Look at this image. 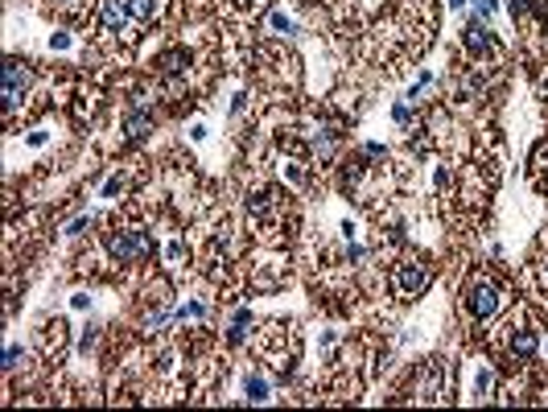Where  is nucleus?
<instances>
[{"instance_id":"1a4fd4ad","label":"nucleus","mask_w":548,"mask_h":412,"mask_svg":"<svg viewBox=\"0 0 548 412\" xmlns=\"http://www.w3.org/2000/svg\"><path fill=\"white\" fill-rule=\"evenodd\" d=\"M248 396H252V400H268V383H264L260 375H248Z\"/></svg>"},{"instance_id":"39448f33","label":"nucleus","mask_w":548,"mask_h":412,"mask_svg":"<svg viewBox=\"0 0 548 412\" xmlns=\"http://www.w3.org/2000/svg\"><path fill=\"white\" fill-rule=\"evenodd\" d=\"M536 346H540L536 330H515V334H511V355H519V359H532V355H536Z\"/></svg>"},{"instance_id":"423d86ee","label":"nucleus","mask_w":548,"mask_h":412,"mask_svg":"<svg viewBox=\"0 0 548 412\" xmlns=\"http://www.w3.org/2000/svg\"><path fill=\"white\" fill-rule=\"evenodd\" d=\"M466 46L474 49V54H487V49L495 46V42H491V29L478 25V21H470V25H466Z\"/></svg>"},{"instance_id":"f03ea898","label":"nucleus","mask_w":548,"mask_h":412,"mask_svg":"<svg viewBox=\"0 0 548 412\" xmlns=\"http://www.w3.org/2000/svg\"><path fill=\"white\" fill-rule=\"evenodd\" d=\"M425 284H429V264H420V260H404L400 273H396V289H400L404 297H416Z\"/></svg>"},{"instance_id":"9b49d317","label":"nucleus","mask_w":548,"mask_h":412,"mask_svg":"<svg viewBox=\"0 0 548 412\" xmlns=\"http://www.w3.org/2000/svg\"><path fill=\"white\" fill-rule=\"evenodd\" d=\"M58 4H75V0H58Z\"/></svg>"},{"instance_id":"7ed1b4c3","label":"nucleus","mask_w":548,"mask_h":412,"mask_svg":"<svg viewBox=\"0 0 548 412\" xmlns=\"http://www.w3.org/2000/svg\"><path fill=\"white\" fill-rule=\"evenodd\" d=\"M25 87H29V70H25L21 62H8V66H4V107H8V112L21 103Z\"/></svg>"},{"instance_id":"0eeeda50","label":"nucleus","mask_w":548,"mask_h":412,"mask_svg":"<svg viewBox=\"0 0 548 412\" xmlns=\"http://www.w3.org/2000/svg\"><path fill=\"white\" fill-rule=\"evenodd\" d=\"M132 4V17L137 21H153L157 17V0H128Z\"/></svg>"},{"instance_id":"9d476101","label":"nucleus","mask_w":548,"mask_h":412,"mask_svg":"<svg viewBox=\"0 0 548 412\" xmlns=\"http://www.w3.org/2000/svg\"><path fill=\"white\" fill-rule=\"evenodd\" d=\"M144 128H149V112H137L128 120V137H144Z\"/></svg>"},{"instance_id":"20e7f679","label":"nucleus","mask_w":548,"mask_h":412,"mask_svg":"<svg viewBox=\"0 0 548 412\" xmlns=\"http://www.w3.org/2000/svg\"><path fill=\"white\" fill-rule=\"evenodd\" d=\"M132 17V4L128 0H103V29L107 33H120Z\"/></svg>"},{"instance_id":"f8f14e48","label":"nucleus","mask_w":548,"mask_h":412,"mask_svg":"<svg viewBox=\"0 0 548 412\" xmlns=\"http://www.w3.org/2000/svg\"><path fill=\"white\" fill-rule=\"evenodd\" d=\"M450 4H462V0H450Z\"/></svg>"},{"instance_id":"6e6552de","label":"nucleus","mask_w":548,"mask_h":412,"mask_svg":"<svg viewBox=\"0 0 548 412\" xmlns=\"http://www.w3.org/2000/svg\"><path fill=\"white\" fill-rule=\"evenodd\" d=\"M161 70H169V75H174V70H185V54H182V49L161 54Z\"/></svg>"},{"instance_id":"f257e3e1","label":"nucleus","mask_w":548,"mask_h":412,"mask_svg":"<svg viewBox=\"0 0 548 412\" xmlns=\"http://www.w3.org/2000/svg\"><path fill=\"white\" fill-rule=\"evenodd\" d=\"M499 305H503V297L491 280H470V289H466V310H470L474 318H491Z\"/></svg>"}]
</instances>
